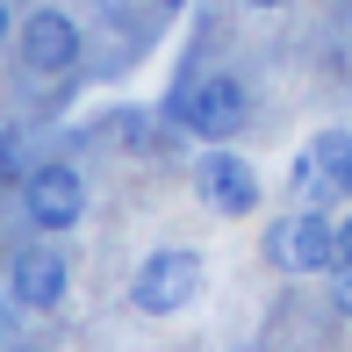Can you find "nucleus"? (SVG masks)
<instances>
[{
    "mask_svg": "<svg viewBox=\"0 0 352 352\" xmlns=\"http://www.w3.org/2000/svg\"><path fill=\"white\" fill-rule=\"evenodd\" d=\"M0 180H29V151H22V130H0Z\"/></svg>",
    "mask_w": 352,
    "mask_h": 352,
    "instance_id": "1a4fd4ad",
    "label": "nucleus"
},
{
    "mask_svg": "<svg viewBox=\"0 0 352 352\" xmlns=\"http://www.w3.org/2000/svg\"><path fill=\"white\" fill-rule=\"evenodd\" d=\"M338 195L352 201V130H345V158H338Z\"/></svg>",
    "mask_w": 352,
    "mask_h": 352,
    "instance_id": "9b49d317",
    "label": "nucleus"
},
{
    "mask_svg": "<svg viewBox=\"0 0 352 352\" xmlns=\"http://www.w3.org/2000/svg\"><path fill=\"white\" fill-rule=\"evenodd\" d=\"M151 8H158V14H173V8H187V0H151Z\"/></svg>",
    "mask_w": 352,
    "mask_h": 352,
    "instance_id": "4468645a",
    "label": "nucleus"
},
{
    "mask_svg": "<svg viewBox=\"0 0 352 352\" xmlns=\"http://www.w3.org/2000/svg\"><path fill=\"white\" fill-rule=\"evenodd\" d=\"M266 266L280 274H338V223L324 209H295L266 230Z\"/></svg>",
    "mask_w": 352,
    "mask_h": 352,
    "instance_id": "7ed1b4c3",
    "label": "nucleus"
},
{
    "mask_svg": "<svg viewBox=\"0 0 352 352\" xmlns=\"http://www.w3.org/2000/svg\"><path fill=\"white\" fill-rule=\"evenodd\" d=\"M201 280H209L201 252H187V245H158L151 259L130 274V309H137V316H180L187 302L201 295Z\"/></svg>",
    "mask_w": 352,
    "mask_h": 352,
    "instance_id": "f03ea898",
    "label": "nucleus"
},
{
    "mask_svg": "<svg viewBox=\"0 0 352 352\" xmlns=\"http://www.w3.org/2000/svg\"><path fill=\"white\" fill-rule=\"evenodd\" d=\"M252 8H287V0H252Z\"/></svg>",
    "mask_w": 352,
    "mask_h": 352,
    "instance_id": "2eb2a0df",
    "label": "nucleus"
},
{
    "mask_svg": "<svg viewBox=\"0 0 352 352\" xmlns=\"http://www.w3.org/2000/svg\"><path fill=\"white\" fill-rule=\"evenodd\" d=\"M338 266H352V216L338 223Z\"/></svg>",
    "mask_w": 352,
    "mask_h": 352,
    "instance_id": "f8f14e48",
    "label": "nucleus"
},
{
    "mask_svg": "<svg viewBox=\"0 0 352 352\" xmlns=\"http://www.w3.org/2000/svg\"><path fill=\"white\" fill-rule=\"evenodd\" d=\"M331 309L352 324V266H338V274H331Z\"/></svg>",
    "mask_w": 352,
    "mask_h": 352,
    "instance_id": "9d476101",
    "label": "nucleus"
},
{
    "mask_svg": "<svg viewBox=\"0 0 352 352\" xmlns=\"http://www.w3.org/2000/svg\"><path fill=\"white\" fill-rule=\"evenodd\" d=\"M79 51H87V36H79V22L65 8H36L22 29H14V58H22L36 79H58L79 65Z\"/></svg>",
    "mask_w": 352,
    "mask_h": 352,
    "instance_id": "39448f33",
    "label": "nucleus"
},
{
    "mask_svg": "<svg viewBox=\"0 0 352 352\" xmlns=\"http://www.w3.org/2000/svg\"><path fill=\"white\" fill-rule=\"evenodd\" d=\"M14 43V14H8V0H0V51Z\"/></svg>",
    "mask_w": 352,
    "mask_h": 352,
    "instance_id": "ddd939ff",
    "label": "nucleus"
},
{
    "mask_svg": "<svg viewBox=\"0 0 352 352\" xmlns=\"http://www.w3.org/2000/svg\"><path fill=\"white\" fill-rule=\"evenodd\" d=\"M22 216L36 237H65L79 216H87V180L65 166V158H43V166H29L22 180Z\"/></svg>",
    "mask_w": 352,
    "mask_h": 352,
    "instance_id": "20e7f679",
    "label": "nucleus"
},
{
    "mask_svg": "<svg viewBox=\"0 0 352 352\" xmlns=\"http://www.w3.org/2000/svg\"><path fill=\"white\" fill-rule=\"evenodd\" d=\"M195 195H201V209H216V216H252L259 209V173L237 151H201L195 158Z\"/></svg>",
    "mask_w": 352,
    "mask_h": 352,
    "instance_id": "423d86ee",
    "label": "nucleus"
},
{
    "mask_svg": "<svg viewBox=\"0 0 352 352\" xmlns=\"http://www.w3.org/2000/svg\"><path fill=\"white\" fill-rule=\"evenodd\" d=\"M338 158H345V130H324V137H309V144L295 151L287 180H295L302 209H316V201H331V195H338Z\"/></svg>",
    "mask_w": 352,
    "mask_h": 352,
    "instance_id": "6e6552de",
    "label": "nucleus"
},
{
    "mask_svg": "<svg viewBox=\"0 0 352 352\" xmlns=\"http://www.w3.org/2000/svg\"><path fill=\"white\" fill-rule=\"evenodd\" d=\"M72 287V259L58 245H22L8 259V295L22 302V309H58Z\"/></svg>",
    "mask_w": 352,
    "mask_h": 352,
    "instance_id": "0eeeda50",
    "label": "nucleus"
},
{
    "mask_svg": "<svg viewBox=\"0 0 352 352\" xmlns=\"http://www.w3.org/2000/svg\"><path fill=\"white\" fill-rule=\"evenodd\" d=\"M166 116L180 122L187 137H201V144H223V137H237V130L252 122V94H245V79H237V72L180 79V94L166 101Z\"/></svg>",
    "mask_w": 352,
    "mask_h": 352,
    "instance_id": "f257e3e1",
    "label": "nucleus"
}]
</instances>
